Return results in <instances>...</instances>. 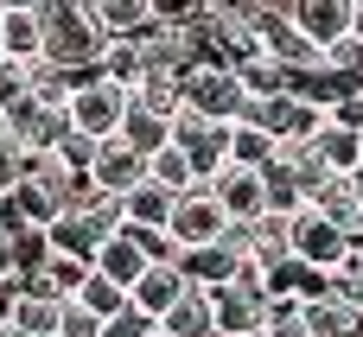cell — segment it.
<instances>
[{
    "instance_id": "24",
    "label": "cell",
    "mask_w": 363,
    "mask_h": 337,
    "mask_svg": "<svg viewBox=\"0 0 363 337\" xmlns=\"http://www.w3.org/2000/svg\"><path fill=\"white\" fill-rule=\"evenodd\" d=\"M6 337H57V306L51 299H13V312H6Z\"/></svg>"
},
{
    "instance_id": "5",
    "label": "cell",
    "mask_w": 363,
    "mask_h": 337,
    "mask_svg": "<svg viewBox=\"0 0 363 337\" xmlns=\"http://www.w3.org/2000/svg\"><path fill=\"white\" fill-rule=\"evenodd\" d=\"M179 108L185 115H198V121H236V108H242V83L230 76V70H217V64H191L185 76H179Z\"/></svg>"
},
{
    "instance_id": "11",
    "label": "cell",
    "mask_w": 363,
    "mask_h": 337,
    "mask_svg": "<svg viewBox=\"0 0 363 337\" xmlns=\"http://www.w3.org/2000/svg\"><path fill=\"white\" fill-rule=\"evenodd\" d=\"M140 178H147V159H140L134 147H121V140H102V147H96V159H89V172H83V185H89L96 198H108V204H115V198H128Z\"/></svg>"
},
{
    "instance_id": "26",
    "label": "cell",
    "mask_w": 363,
    "mask_h": 337,
    "mask_svg": "<svg viewBox=\"0 0 363 337\" xmlns=\"http://www.w3.org/2000/svg\"><path fill=\"white\" fill-rule=\"evenodd\" d=\"M6 255H13V280H26V274L51 255V242H45V229H13V236H6Z\"/></svg>"
},
{
    "instance_id": "29",
    "label": "cell",
    "mask_w": 363,
    "mask_h": 337,
    "mask_svg": "<svg viewBox=\"0 0 363 337\" xmlns=\"http://www.w3.org/2000/svg\"><path fill=\"white\" fill-rule=\"evenodd\" d=\"M57 337H102V319H89L77 299H64L57 306Z\"/></svg>"
},
{
    "instance_id": "13",
    "label": "cell",
    "mask_w": 363,
    "mask_h": 337,
    "mask_svg": "<svg viewBox=\"0 0 363 337\" xmlns=\"http://www.w3.org/2000/svg\"><path fill=\"white\" fill-rule=\"evenodd\" d=\"M179 293H185V274H179V255H172V261H153V268L128 287V306H134L147 325H160V319L179 306Z\"/></svg>"
},
{
    "instance_id": "23",
    "label": "cell",
    "mask_w": 363,
    "mask_h": 337,
    "mask_svg": "<svg viewBox=\"0 0 363 337\" xmlns=\"http://www.w3.org/2000/svg\"><path fill=\"white\" fill-rule=\"evenodd\" d=\"M319 76H332V83H345V89H363V45L351 32L319 51Z\"/></svg>"
},
{
    "instance_id": "30",
    "label": "cell",
    "mask_w": 363,
    "mask_h": 337,
    "mask_svg": "<svg viewBox=\"0 0 363 337\" xmlns=\"http://www.w3.org/2000/svg\"><path fill=\"white\" fill-rule=\"evenodd\" d=\"M262 337H306V325H300V312H294V319H268Z\"/></svg>"
},
{
    "instance_id": "27",
    "label": "cell",
    "mask_w": 363,
    "mask_h": 337,
    "mask_svg": "<svg viewBox=\"0 0 363 337\" xmlns=\"http://www.w3.org/2000/svg\"><path fill=\"white\" fill-rule=\"evenodd\" d=\"M26 102H32V64H13V57H0V115L26 108Z\"/></svg>"
},
{
    "instance_id": "20",
    "label": "cell",
    "mask_w": 363,
    "mask_h": 337,
    "mask_svg": "<svg viewBox=\"0 0 363 337\" xmlns=\"http://www.w3.org/2000/svg\"><path fill=\"white\" fill-rule=\"evenodd\" d=\"M121 147H134L140 159H153V153H166L172 147V121H160V115H140L134 102H128V115H121V134H115Z\"/></svg>"
},
{
    "instance_id": "25",
    "label": "cell",
    "mask_w": 363,
    "mask_h": 337,
    "mask_svg": "<svg viewBox=\"0 0 363 337\" xmlns=\"http://www.w3.org/2000/svg\"><path fill=\"white\" fill-rule=\"evenodd\" d=\"M70 299H77V306H83L89 319H102V325H108V319H115V312L128 306V293H121V287H108L102 274H83V287H77Z\"/></svg>"
},
{
    "instance_id": "15",
    "label": "cell",
    "mask_w": 363,
    "mask_h": 337,
    "mask_svg": "<svg viewBox=\"0 0 363 337\" xmlns=\"http://www.w3.org/2000/svg\"><path fill=\"white\" fill-rule=\"evenodd\" d=\"M0 57L38 64V6L32 0H0Z\"/></svg>"
},
{
    "instance_id": "8",
    "label": "cell",
    "mask_w": 363,
    "mask_h": 337,
    "mask_svg": "<svg viewBox=\"0 0 363 337\" xmlns=\"http://www.w3.org/2000/svg\"><path fill=\"white\" fill-rule=\"evenodd\" d=\"M64 210V198L45 185V178H13L6 191H0V236H13V229H51V217Z\"/></svg>"
},
{
    "instance_id": "32",
    "label": "cell",
    "mask_w": 363,
    "mask_h": 337,
    "mask_svg": "<svg viewBox=\"0 0 363 337\" xmlns=\"http://www.w3.org/2000/svg\"><path fill=\"white\" fill-rule=\"evenodd\" d=\"M147 337H166V331H160V325H153V331H147Z\"/></svg>"
},
{
    "instance_id": "4",
    "label": "cell",
    "mask_w": 363,
    "mask_h": 337,
    "mask_svg": "<svg viewBox=\"0 0 363 337\" xmlns=\"http://www.w3.org/2000/svg\"><path fill=\"white\" fill-rule=\"evenodd\" d=\"M121 115H128V89H115L102 76H83L70 89V102H64V127L83 134V140H96V147L121 134Z\"/></svg>"
},
{
    "instance_id": "22",
    "label": "cell",
    "mask_w": 363,
    "mask_h": 337,
    "mask_svg": "<svg viewBox=\"0 0 363 337\" xmlns=\"http://www.w3.org/2000/svg\"><path fill=\"white\" fill-rule=\"evenodd\" d=\"M128 102H134L140 115H160V121H172V115H179V76H166V70H147V76L128 89Z\"/></svg>"
},
{
    "instance_id": "9",
    "label": "cell",
    "mask_w": 363,
    "mask_h": 337,
    "mask_svg": "<svg viewBox=\"0 0 363 337\" xmlns=\"http://www.w3.org/2000/svg\"><path fill=\"white\" fill-rule=\"evenodd\" d=\"M223 140H230V127L223 121H198V115H172V153H185V166H191V178L204 185V178H217V166H223Z\"/></svg>"
},
{
    "instance_id": "19",
    "label": "cell",
    "mask_w": 363,
    "mask_h": 337,
    "mask_svg": "<svg viewBox=\"0 0 363 337\" xmlns=\"http://www.w3.org/2000/svg\"><path fill=\"white\" fill-rule=\"evenodd\" d=\"M306 210H319L332 229H345V236H357V223H363V198H357V185L351 178H325L313 198H306Z\"/></svg>"
},
{
    "instance_id": "16",
    "label": "cell",
    "mask_w": 363,
    "mask_h": 337,
    "mask_svg": "<svg viewBox=\"0 0 363 337\" xmlns=\"http://www.w3.org/2000/svg\"><path fill=\"white\" fill-rule=\"evenodd\" d=\"M236 268H242V255H236V249H223V242L179 249V274H185V287H198V293H211V287L236 280Z\"/></svg>"
},
{
    "instance_id": "7",
    "label": "cell",
    "mask_w": 363,
    "mask_h": 337,
    "mask_svg": "<svg viewBox=\"0 0 363 337\" xmlns=\"http://www.w3.org/2000/svg\"><path fill=\"white\" fill-rule=\"evenodd\" d=\"M223 210H217V198L204 191V185H191V191H179L172 198V217H166V242L172 249H204V242H223Z\"/></svg>"
},
{
    "instance_id": "14",
    "label": "cell",
    "mask_w": 363,
    "mask_h": 337,
    "mask_svg": "<svg viewBox=\"0 0 363 337\" xmlns=\"http://www.w3.org/2000/svg\"><path fill=\"white\" fill-rule=\"evenodd\" d=\"M306 153L319 159V172H325V178H351V172L363 166V134L338 127V121H319V134L306 140Z\"/></svg>"
},
{
    "instance_id": "28",
    "label": "cell",
    "mask_w": 363,
    "mask_h": 337,
    "mask_svg": "<svg viewBox=\"0 0 363 337\" xmlns=\"http://www.w3.org/2000/svg\"><path fill=\"white\" fill-rule=\"evenodd\" d=\"M51 159H57L64 172H77V178H83V172H89V159H96V140H83V134H70V127H64V134H57V147H51Z\"/></svg>"
},
{
    "instance_id": "2",
    "label": "cell",
    "mask_w": 363,
    "mask_h": 337,
    "mask_svg": "<svg viewBox=\"0 0 363 337\" xmlns=\"http://www.w3.org/2000/svg\"><path fill=\"white\" fill-rule=\"evenodd\" d=\"M108 236H115V204H108V198H96L89 185H83V191H70V198H64V210H57V217H51V229H45L51 255L83 261V268H89V255H96Z\"/></svg>"
},
{
    "instance_id": "1",
    "label": "cell",
    "mask_w": 363,
    "mask_h": 337,
    "mask_svg": "<svg viewBox=\"0 0 363 337\" xmlns=\"http://www.w3.org/2000/svg\"><path fill=\"white\" fill-rule=\"evenodd\" d=\"M38 6V57L51 70H70V76H96V25L83 13V0H32Z\"/></svg>"
},
{
    "instance_id": "17",
    "label": "cell",
    "mask_w": 363,
    "mask_h": 337,
    "mask_svg": "<svg viewBox=\"0 0 363 337\" xmlns=\"http://www.w3.org/2000/svg\"><path fill=\"white\" fill-rule=\"evenodd\" d=\"M83 274H89L83 261H64V255H45V261H38V268H32L26 280H19V293H26V299H51V306H64V299H70V293L83 287Z\"/></svg>"
},
{
    "instance_id": "18",
    "label": "cell",
    "mask_w": 363,
    "mask_h": 337,
    "mask_svg": "<svg viewBox=\"0 0 363 337\" xmlns=\"http://www.w3.org/2000/svg\"><path fill=\"white\" fill-rule=\"evenodd\" d=\"M83 13H89L96 38H134V32H147V19H153L147 0H83Z\"/></svg>"
},
{
    "instance_id": "21",
    "label": "cell",
    "mask_w": 363,
    "mask_h": 337,
    "mask_svg": "<svg viewBox=\"0 0 363 337\" xmlns=\"http://www.w3.org/2000/svg\"><path fill=\"white\" fill-rule=\"evenodd\" d=\"M160 331H166V337H217V325H211V299H204L198 287H185L179 306L160 319Z\"/></svg>"
},
{
    "instance_id": "12",
    "label": "cell",
    "mask_w": 363,
    "mask_h": 337,
    "mask_svg": "<svg viewBox=\"0 0 363 337\" xmlns=\"http://www.w3.org/2000/svg\"><path fill=\"white\" fill-rule=\"evenodd\" d=\"M287 25L313 51H325V45H338L351 32V0H287Z\"/></svg>"
},
{
    "instance_id": "31",
    "label": "cell",
    "mask_w": 363,
    "mask_h": 337,
    "mask_svg": "<svg viewBox=\"0 0 363 337\" xmlns=\"http://www.w3.org/2000/svg\"><path fill=\"white\" fill-rule=\"evenodd\" d=\"M0 280H13V255H6V236H0Z\"/></svg>"
},
{
    "instance_id": "6",
    "label": "cell",
    "mask_w": 363,
    "mask_h": 337,
    "mask_svg": "<svg viewBox=\"0 0 363 337\" xmlns=\"http://www.w3.org/2000/svg\"><path fill=\"white\" fill-rule=\"evenodd\" d=\"M287 255H294L300 268H313V274H332V268L351 255V236H345V229H332L319 210H306V204H300V210L287 217Z\"/></svg>"
},
{
    "instance_id": "10",
    "label": "cell",
    "mask_w": 363,
    "mask_h": 337,
    "mask_svg": "<svg viewBox=\"0 0 363 337\" xmlns=\"http://www.w3.org/2000/svg\"><path fill=\"white\" fill-rule=\"evenodd\" d=\"M204 191L217 198L223 223H255V217H268L262 172H249V166H217V178H204Z\"/></svg>"
},
{
    "instance_id": "3",
    "label": "cell",
    "mask_w": 363,
    "mask_h": 337,
    "mask_svg": "<svg viewBox=\"0 0 363 337\" xmlns=\"http://www.w3.org/2000/svg\"><path fill=\"white\" fill-rule=\"evenodd\" d=\"M204 299H211L217 337H262V325H268V293H262V274H255L249 261L236 268V280L211 287Z\"/></svg>"
}]
</instances>
